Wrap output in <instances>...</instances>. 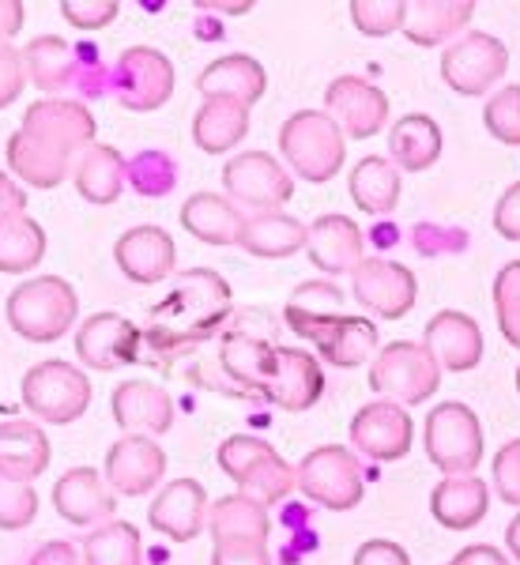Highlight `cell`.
Returning <instances> with one entry per match:
<instances>
[{
  "mask_svg": "<svg viewBox=\"0 0 520 565\" xmlns=\"http://www.w3.org/2000/svg\"><path fill=\"white\" fill-rule=\"evenodd\" d=\"M219 366L238 392L261 396L283 412H309L325 392V370L309 351L279 348L250 332H226L219 343Z\"/></svg>",
  "mask_w": 520,
  "mask_h": 565,
  "instance_id": "obj_1",
  "label": "cell"
},
{
  "mask_svg": "<svg viewBox=\"0 0 520 565\" xmlns=\"http://www.w3.org/2000/svg\"><path fill=\"white\" fill-rule=\"evenodd\" d=\"M231 282L212 268H189L178 276L170 295L151 309L144 343L159 359H170V354H181L193 343L212 340L231 317Z\"/></svg>",
  "mask_w": 520,
  "mask_h": 565,
  "instance_id": "obj_2",
  "label": "cell"
},
{
  "mask_svg": "<svg viewBox=\"0 0 520 565\" xmlns=\"http://www.w3.org/2000/svg\"><path fill=\"white\" fill-rule=\"evenodd\" d=\"M79 298L68 279L34 276L8 295V324L31 343H53L76 324Z\"/></svg>",
  "mask_w": 520,
  "mask_h": 565,
  "instance_id": "obj_3",
  "label": "cell"
},
{
  "mask_svg": "<svg viewBox=\"0 0 520 565\" xmlns=\"http://www.w3.org/2000/svg\"><path fill=\"white\" fill-rule=\"evenodd\" d=\"M343 129L325 109H298L279 129V151L309 185H325L343 167Z\"/></svg>",
  "mask_w": 520,
  "mask_h": 565,
  "instance_id": "obj_4",
  "label": "cell"
},
{
  "mask_svg": "<svg viewBox=\"0 0 520 565\" xmlns=\"http://www.w3.org/2000/svg\"><path fill=\"white\" fill-rule=\"evenodd\" d=\"M219 468L238 482V494L261 501V505H276L298 487V471L268 441L250 434H234L219 445Z\"/></svg>",
  "mask_w": 520,
  "mask_h": 565,
  "instance_id": "obj_5",
  "label": "cell"
},
{
  "mask_svg": "<svg viewBox=\"0 0 520 565\" xmlns=\"http://www.w3.org/2000/svg\"><path fill=\"white\" fill-rule=\"evenodd\" d=\"M26 61V76L34 79V87L42 95L57 98L65 90H79V95L95 98L103 90V68H98V53L84 50V45H68L57 34H42V39H31L23 50Z\"/></svg>",
  "mask_w": 520,
  "mask_h": 565,
  "instance_id": "obj_6",
  "label": "cell"
},
{
  "mask_svg": "<svg viewBox=\"0 0 520 565\" xmlns=\"http://www.w3.org/2000/svg\"><path fill=\"white\" fill-rule=\"evenodd\" d=\"M437 385H442V366L426 351V343L396 340L381 348L370 366V388L400 407L426 404V396H434Z\"/></svg>",
  "mask_w": 520,
  "mask_h": 565,
  "instance_id": "obj_7",
  "label": "cell"
},
{
  "mask_svg": "<svg viewBox=\"0 0 520 565\" xmlns=\"http://www.w3.org/2000/svg\"><path fill=\"white\" fill-rule=\"evenodd\" d=\"M423 445L431 463L442 468L445 476H471L487 457L479 415L468 404H437L426 415Z\"/></svg>",
  "mask_w": 520,
  "mask_h": 565,
  "instance_id": "obj_8",
  "label": "cell"
},
{
  "mask_svg": "<svg viewBox=\"0 0 520 565\" xmlns=\"http://www.w3.org/2000/svg\"><path fill=\"white\" fill-rule=\"evenodd\" d=\"M23 404L42 423L68 426L91 407V381L79 366H68L61 359L39 362L23 377Z\"/></svg>",
  "mask_w": 520,
  "mask_h": 565,
  "instance_id": "obj_9",
  "label": "cell"
},
{
  "mask_svg": "<svg viewBox=\"0 0 520 565\" xmlns=\"http://www.w3.org/2000/svg\"><path fill=\"white\" fill-rule=\"evenodd\" d=\"M298 490L325 509L347 513L367 494V479H362V463L343 445H321L298 463Z\"/></svg>",
  "mask_w": 520,
  "mask_h": 565,
  "instance_id": "obj_10",
  "label": "cell"
},
{
  "mask_svg": "<svg viewBox=\"0 0 520 565\" xmlns=\"http://www.w3.org/2000/svg\"><path fill=\"white\" fill-rule=\"evenodd\" d=\"M114 95L125 109H136V114L167 106L173 95L170 57L151 45H129L114 65Z\"/></svg>",
  "mask_w": 520,
  "mask_h": 565,
  "instance_id": "obj_11",
  "label": "cell"
},
{
  "mask_svg": "<svg viewBox=\"0 0 520 565\" xmlns=\"http://www.w3.org/2000/svg\"><path fill=\"white\" fill-rule=\"evenodd\" d=\"M506 68L509 50L487 31H471L456 39L442 57V76L456 95H487L506 76Z\"/></svg>",
  "mask_w": 520,
  "mask_h": 565,
  "instance_id": "obj_12",
  "label": "cell"
},
{
  "mask_svg": "<svg viewBox=\"0 0 520 565\" xmlns=\"http://www.w3.org/2000/svg\"><path fill=\"white\" fill-rule=\"evenodd\" d=\"M226 196L238 200V204L253 207V212H279L290 196H295V181L287 170L272 159L268 151H245L234 154L223 170Z\"/></svg>",
  "mask_w": 520,
  "mask_h": 565,
  "instance_id": "obj_13",
  "label": "cell"
},
{
  "mask_svg": "<svg viewBox=\"0 0 520 565\" xmlns=\"http://www.w3.org/2000/svg\"><path fill=\"white\" fill-rule=\"evenodd\" d=\"M23 132H31L34 140L72 154V159H79L95 143V117L76 98H39L34 106H26Z\"/></svg>",
  "mask_w": 520,
  "mask_h": 565,
  "instance_id": "obj_14",
  "label": "cell"
},
{
  "mask_svg": "<svg viewBox=\"0 0 520 565\" xmlns=\"http://www.w3.org/2000/svg\"><path fill=\"white\" fill-rule=\"evenodd\" d=\"M354 298L359 306H367L370 313L385 317V321H400V317L412 313L418 298V282L412 268L385 257H367L354 268Z\"/></svg>",
  "mask_w": 520,
  "mask_h": 565,
  "instance_id": "obj_15",
  "label": "cell"
},
{
  "mask_svg": "<svg viewBox=\"0 0 520 565\" xmlns=\"http://www.w3.org/2000/svg\"><path fill=\"white\" fill-rule=\"evenodd\" d=\"M415 441V423L400 404L373 399L351 418V445L373 460H404Z\"/></svg>",
  "mask_w": 520,
  "mask_h": 565,
  "instance_id": "obj_16",
  "label": "cell"
},
{
  "mask_svg": "<svg viewBox=\"0 0 520 565\" xmlns=\"http://www.w3.org/2000/svg\"><path fill=\"white\" fill-rule=\"evenodd\" d=\"M325 114L351 140L378 136L389 125V98L362 76H336L325 90Z\"/></svg>",
  "mask_w": 520,
  "mask_h": 565,
  "instance_id": "obj_17",
  "label": "cell"
},
{
  "mask_svg": "<svg viewBox=\"0 0 520 565\" xmlns=\"http://www.w3.org/2000/svg\"><path fill=\"white\" fill-rule=\"evenodd\" d=\"M76 354L91 370H117L140 362L144 354V332L121 313H95L79 324L76 332Z\"/></svg>",
  "mask_w": 520,
  "mask_h": 565,
  "instance_id": "obj_18",
  "label": "cell"
},
{
  "mask_svg": "<svg viewBox=\"0 0 520 565\" xmlns=\"http://www.w3.org/2000/svg\"><path fill=\"white\" fill-rule=\"evenodd\" d=\"M167 476V452L148 434H125L106 452V482L125 498H140Z\"/></svg>",
  "mask_w": 520,
  "mask_h": 565,
  "instance_id": "obj_19",
  "label": "cell"
},
{
  "mask_svg": "<svg viewBox=\"0 0 520 565\" xmlns=\"http://www.w3.org/2000/svg\"><path fill=\"white\" fill-rule=\"evenodd\" d=\"M208 509H212L208 505V490L197 479H173L151 501L148 521L155 532L170 535L173 543H189L208 527Z\"/></svg>",
  "mask_w": 520,
  "mask_h": 565,
  "instance_id": "obj_20",
  "label": "cell"
},
{
  "mask_svg": "<svg viewBox=\"0 0 520 565\" xmlns=\"http://www.w3.org/2000/svg\"><path fill=\"white\" fill-rule=\"evenodd\" d=\"M306 253L314 260V268H321L325 276H347L359 268L362 253H367V238H362L359 223L347 215H321L317 223H309V242Z\"/></svg>",
  "mask_w": 520,
  "mask_h": 565,
  "instance_id": "obj_21",
  "label": "cell"
},
{
  "mask_svg": "<svg viewBox=\"0 0 520 565\" xmlns=\"http://www.w3.org/2000/svg\"><path fill=\"white\" fill-rule=\"evenodd\" d=\"M53 509H57L68 524L91 527V524H109L117 501H114L109 482L98 476L95 468H72L57 479V487H53Z\"/></svg>",
  "mask_w": 520,
  "mask_h": 565,
  "instance_id": "obj_22",
  "label": "cell"
},
{
  "mask_svg": "<svg viewBox=\"0 0 520 565\" xmlns=\"http://www.w3.org/2000/svg\"><path fill=\"white\" fill-rule=\"evenodd\" d=\"M426 351L437 359L442 370L468 373L482 362V328L460 309H442L423 332Z\"/></svg>",
  "mask_w": 520,
  "mask_h": 565,
  "instance_id": "obj_23",
  "label": "cell"
},
{
  "mask_svg": "<svg viewBox=\"0 0 520 565\" xmlns=\"http://www.w3.org/2000/svg\"><path fill=\"white\" fill-rule=\"evenodd\" d=\"M114 260L132 282H162L178 264V249L162 226H132L117 238Z\"/></svg>",
  "mask_w": 520,
  "mask_h": 565,
  "instance_id": "obj_24",
  "label": "cell"
},
{
  "mask_svg": "<svg viewBox=\"0 0 520 565\" xmlns=\"http://www.w3.org/2000/svg\"><path fill=\"white\" fill-rule=\"evenodd\" d=\"M309 343H317L321 359L328 366H340V370H354L378 351V328L367 317H351V313H340L332 321L309 328L306 335Z\"/></svg>",
  "mask_w": 520,
  "mask_h": 565,
  "instance_id": "obj_25",
  "label": "cell"
},
{
  "mask_svg": "<svg viewBox=\"0 0 520 565\" xmlns=\"http://www.w3.org/2000/svg\"><path fill=\"white\" fill-rule=\"evenodd\" d=\"M114 418L129 434H167L173 426V399L167 388L151 385V381H121L114 388Z\"/></svg>",
  "mask_w": 520,
  "mask_h": 565,
  "instance_id": "obj_26",
  "label": "cell"
},
{
  "mask_svg": "<svg viewBox=\"0 0 520 565\" xmlns=\"http://www.w3.org/2000/svg\"><path fill=\"white\" fill-rule=\"evenodd\" d=\"M197 87L204 98H231V103L253 106V103H261L264 90H268V76H264L257 57H250V53H231V57H219L200 72Z\"/></svg>",
  "mask_w": 520,
  "mask_h": 565,
  "instance_id": "obj_27",
  "label": "cell"
},
{
  "mask_svg": "<svg viewBox=\"0 0 520 565\" xmlns=\"http://www.w3.org/2000/svg\"><path fill=\"white\" fill-rule=\"evenodd\" d=\"M490 509V487L476 476H445L431 494L434 521L449 532H468Z\"/></svg>",
  "mask_w": 520,
  "mask_h": 565,
  "instance_id": "obj_28",
  "label": "cell"
},
{
  "mask_svg": "<svg viewBox=\"0 0 520 565\" xmlns=\"http://www.w3.org/2000/svg\"><path fill=\"white\" fill-rule=\"evenodd\" d=\"M50 468V437L42 426L12 418L0 423V479L34 482Z\"/></svg>",
  "mask_w": 520,
  "mask_h": 565,
  "instance_id": "obj_29",
  "label": "cell"
},
{
  "mask_svg": "<svg viewBox=\"0 0 520 565\" xmlns=\"http://www.w3.org/2000/svg\"><path fill=\"white\" fill-rule=\"evenodd\" d=\"M306 242H309V226L298 223L295 215H283V212L245 215L242 238H238L245 253L264 257V260L295 257L298 249H306Z\"/></svg>",
  "mask_w": 520,
  "mask_h": 565,
  "instance_id": "obj_30",
  "label": "cell"
},
{
  "mask_svg": "<svg viewBox=\"0 0 520 565\" xmlns=\"http://www.w3.org/2000/svg\"><path fill=\"white\" fill-rule=\"evenodd\" d=\"M8 167H12L15 178L34 189H57L68 178V170H76L72 167V154L34 140L23 129L12 132V140H8Z\"/></svg>",
  "mask_w": 520,
  "mask_h": 565,
  "instance_id": "obj_31",
  "label": "cell"
},
{
  "mask_svg": "<svg viewBox=\"0 0 520 565\" xmlns=\"http://www.w3.org/2000/svg\"><path fill=\"white\" fill-rule=\"evenodd\" d=\"M181 226L208 245H238L245 215L219 193H193L181 204Z\"/></svg>",
  "mask_w": 520,
  "mask_h": 565,
  "instance_id": "obj_32",
  "label": "cell"
},
{
  "mask_svg": "<svg viewBox=\"0 0 520 565\" xmlns=\"http://www.w3.org/2000/svg\"><path fill=\"white\" fill-rule=\"evenodd\" d=\"M72 174H76V189L87 204H114L125 189V178H129V162L109 143H91L76 159Z\"/></svg>",
  "mask_w": 520,
  "mask_h": 565,
  "instance_id": "obj_33",
  "label": "cell"
},
{
  "mask_svg": "<svg viewBox=\"0 0 520 565\" xmlns=\"http://www.w3.org/2000/svg\"><path fill=\"white\" fill-rule=\"evenodd\" d=\"M245 132H250V106L231 103V98H204V106L193 117V140L208 154L238 148Z\"/></svg>",
  "mask_w": 520,
  "mask_h": 565,
  "instance_id": "obj_34",
  "label": "cell"
},
{
  "mask_svg": "<svg viewBox=\"0 0 520 565\" xmlns=\"http://www.w3.org/2000/svg\"><path fill=\"white\" fill-rule=\"evenodd\" d=\"M389 151H392V162H396L400 170L423 174V170H431L437 162V154H442V129H437L434 117L407 114L392 125Z\"/></svg>",
  "mask_w": 520,
  "mask_h": 565,
  "instance_id": "obj_35",
  "label": "cell"
},
{
  "mask_svg": "<svg viewBox=\"0 0 520 565\" xmlns=\"http://www.w3.org/2000/svg\"><path fill=\"white\" fill-rule=\"evenodd\" d=\"M471 15H476L471 0H418V4H407L404 34L415 45H437L453 39L456 31H464Z\"/></svg>",
  "mask_w": 520,
  "mask_h": 565,
  "instance_id": "obj_36",
  "label": "cell"
},
{
  "mask_svg": "<svg viewBox=\"0 0 520 565\" xmlns=\"http://www.w3.org/2000/svg\"><path fill=\"white\" fill-rule=\"evenodd\" d=\"M208 532H212L215 543L226 540H253V543H268V505L245 498V494H231L219 498L212 509H208Z\"/></svg>",
  "mask_w": 520,
  "mask_h": 565,
  "instance_id": "obj_37",
  "label": "cell"
},
{
  "mask_svg": "<svg viewBox=\"0 0 520 565\" xmlns=\"http://www.w3.org/2000/svg\"><path fill=\"white\" fill-rule=\"evenodd\" d=\"M351 200L367 215H389L400 204V170L392 159L367 154L359 167L351 170Z\"/></svg>",
  "mask_w": 520,
  "mask_h": 565,
  "instance_id": "obj_38",
  "label": "cell"
},
{
  "mask_svg": "<svg viewBox=\"0 0 520 565\" xmlns=\"http://www.w3.org/2000/svg\"><path fill=\"white\" fill-rule=\"evenodd\" d=\"M343 313V290L328 279H309L303 287H295V295L283 306V317H287L290 332L309 335V328L332 321V317Z\"/></svg>",
  "mask_w": 520,
  "mask_h": 565,
  "instance_id": "obj_39",
  "label": "cell"
},
{
  "mask_svg": "<svg viewBox=\"0 0 520 565\" xmlns=\"http://www.w3.org/2000/svg\"><path fill=\"white\" fill-rule=\"evenodd\" d=\"M45 257V231L31 215L0 218V271L23 276Z\"/></svg>",
  "mask_w": 520,
  "mask_h": 565,
  "instance_id": "obj_40",
  "label": "cell"
},
{
  "mask_svg": "<svg viewBox=\"0 0 520 565\" xmlns=\"http://www.w3.org/2000/svg\"><path fill=\"white\" fill-rule=\"evenodd\" d=\"M84 565H144L140 532L129 521H109L87 535Z\"/></svg>",
  "mask_w": 520,
  "mask_h": 565,
  "instance_id": "obj_41",
  "label": "cell"
},
{
  "mask_svg": "<svg viewBox=\"0 0 520 565\" xmlns=\"http://www.w3.org/2000/svg\"><path fill=\"white\" fill-rule=\"evenodd\" d=\"M178 181V167L167 151H140L129 162V185L140 196H167Z\"/></svg>",
  "mask_w": 520,
  "mask_h": 565,
  "instance_id": "obj_42",
  "label": "cell"
},
{
  "mask_svg": "<svg viewBox=\"0 0 520 565\" xmlns=\"http://www.w3.org/2000/svg\"><path fill=\"white\" fill-rule=\"evenodd\" d=\"M495 313L506 343L520 348V260H509L495 276Z\"/></svg>",
  "mask_w": 520,
  "mask_h": 565,
  "instance_id": "obj_43",
  "label": "cell"
},
{
  "mask_svg": "<svg viewBox=\"0 0 520 565\" xmlns=\"http://www.w3.org/2000/svg\"><path fill=\"white\" fill-rule=\"evenodd\" d=\"M351 20L362 34H370V39H385V34L404 31L407 4H396V0H354Z\"/></svg>",
  "mask_w": 520,
  "mask_h": 565,
  "instance_id": "obj_44",
  "label": "cell"
},
{
  "mask_svg": "<svg viewBox=\"0 0 520 565\" xmlns=\"http://www.w3.org/2000/svg\"><path fill=\"white\" fill-rule=\"evenodd\" d=\"M482 125L487 132L495 136L501 143H520V84L513 87H501L495 98L482 109Z\"/></svg>",
  "mask_w": 520,
  "mask_h": 565,
  "instance_id": "obj_45",
  "label": "cell"
},
{
  "mask_svg": "<svg viewBox=\"0 0 520 565\" xmlns=\"http://www.w3.org/2000/svg\"><path fill=\"white\" fill-rule=\"evenodd\" d=\"M39 516V494L31 482L0 479V527L4 532H20Z\"/></svg>",
  "mask_w": 520,
  "mask_h": 565,
  "instance_id": "obj_46",
  "label": "cell"
},
{
  "mask_svg": "<svg viewBox=\"0 0 520 565\" xmlns=\"http://www.w3.org/2000/svg\"><path fill=\"white\" fill-rule=\"evenodd\" d=\"M121 4L117 0H65L61 4V15L76 26V31H103L117 20Z\"/></svg>",
  "mask_w": 520,
  "mask_h": 565,
  "instance_id": "obj_47",
  "label": "cell"
},
{
  "mask_svg": "<svg viewBox=\"0 0 520 565\" xmlns=\"http://www.w3.org/2000/svg\"><path fill=\"white\" fill-rule=\"evenodd\" d=\"M26 87V61L23 50H15L12 42H0V109L12 106Z\"/></svg>",
  "mask_w": 520,
  "mask_h": 565,
  "instance_id": "obj_48",
  "label": "cell"
},
{
  "mask_svg": "<svg viewBox=\"0 0 520 565\" xmlns=\"http://www.w3.org/2000/svg\"><path fill=\"white\" fill-rule=\"evenodd\" d=\"M495 487L501 501L520 505V437L501 445V452L495 457Z\"/></svg>",
  "mask_w": 520,
  "mask_h": 565,
  "instance_id": "obj_49",
  "label": "cell"
},
{
  "mask_svg": "<svg viewBox=\"0 0 520 565\" xmlns=\"http://www.w3.org/2000/svg\"><path fill=\"white\" fill-rule=\"evenodd\" d=\"M212 565H272V558H268V543H253V540H226V543H215Z\"/></svg>",
  "mask_w": 520,
  "mask_h": 565,
  "instance_id": "obj_50",
  "label": "cell"
},
{
  "mask_svg": "<svg viewBox=\"0 0 520 565\" xmlns=\"http://www.w3.org/2000/svg\"><path fill=\"white\" fill-rule=\"evenodd\" d=\"M495 231L501 238L520 242V181L501 193L498 207H495Z\"/></svg>",
  "mask_w": 520,
  "mask_h": 565,
  "instance_id": "obj_51",
  "label": "cell"
},
{
  "mask_svg": "<svg viewBox=\"0 0 520 565\" xmlns=\"http://www.w3.org/2000/svg\"><path fill=\"white\" fill-rule=\"evenodd\" d=\"M354 565H412V558H407V551L400 543L370 540V543L359 546V554H354Z\"/></svg>",
  "mask_w": 520,
  "mask_h": 565,
  "instance_id": "obj_52",
  "label": "cell"
},
{
  "mask_svg": "<svg viewBox=\"0 0 520 565\" xmlns=\"http://www.w3.org/2000/svg\"><path fill=\"white\" fill-rule=\"evenodd\" d=\"M31 565H84V546L65 543V540H53L34 551Z\"/></svg>",
  "mask_w": 520,
  "mask_h": 565,
  "instance_id": "obj_53",
  "label": "cell"
},
{
  "mask_svg": "<svg viewBox=\"0 0 520 565\" xmlns=\"http://www.w3.org/2000/svg\"><path fill=\"white\" fill-rule=\"evenodd\" d=\"M26 215V193L8 174H0V218Z\"/></svg>",
  "mask_w": 520,
  "mask_h": 565,
  "instance_id": "obj_54",
  "label": "cell"
},
{
  "mask_svg": "<svg viewBox=\"0 0 520 565\" xmlns=\"http://www.w3.org/2000/svg\"><path fill=\"white\" fill-rule=\"evenodd\" d=\"M453 565H509V558L501 551H495V546L476 543V546H464L453 558Z\"/></svg>",
  "mask_w": 520,
  "mask_h": 565,
  "instance_id": "obj_55",
  "label": "cell"
},
{
  "mask_svg": "<svg viewBox=\"0 0 520 565\" xmlns=\"http://www.w3.org/2000/svg\"><path fill=\"white\" fill-rule=\"evenodd\" d=\"M23 4L20 0H0V42H12V34L23 31Z\"/></svg>",
  "mask_w": 520,
  "mask_h": 565,
  "instance_id": "obj_56",
  "label": "cell"
},
{
  "mask_svg": "<svg viewBox=\"0 0 520 565\" xmlns=\"http://www.w3.org/2000/svg\"><path fill=\"white\" fill-rule=\"evenodd\" d=\"M200 8H212V12H226V15H245L250 12V0H200Z\"/></svg>",
  "mask_w": 520,
  "mask_h": 565,
  "instance_id": "obj_57",
  "label": "cell"
},
{
  "mask_svg": "<svg viewBox=\"0 0 520 565\" xmlns=\"http://www.w3.org/2000/svg\"><path fill=\"white\" fill-rule=\"evenodd\" d=\"M506 546H509V554L520 562V516H513V524L506 527Z\"/></svg>",
  "mask_w": 520,
  "mask_h": 565,
  "instance_id": "obj_58",
  "label": "cell"
},
{
  "mask_svg": "<svg viewBox=\"0 0 520 565\" xmlns=\"http://www.w3.org/2000/svg\"><path fill=\"white\" fill-rule=\"evenodd\" d=\"M517 392H520V370H517Z\"/></svg>",
  "mask_w": 520,
  "mask_h": 565,
  "instance_id": "obj_59",
  "label": "cell"
},
{
  "mask_svg": "<svg viewBox=\"0 0 520 565\" xmlns=\"http://www.w3.org/2000/svg\"><path fill=\"white\" fill-rule=\"evenodd\" d=\"M449 565H453V562H449Z\"/></svg>",
  "mask_w": 520,
  "mask_h": 565,
  "instance_id": "obj_60",
  "label": "cell"
}]
</instances>
